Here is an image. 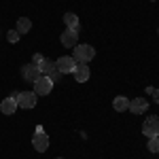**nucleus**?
Instances as JSON below:
<instances>
[{
    "label": "nucleus",
    "instance_id": "f257e3e1",
    "mask_svg": "<svg viewBox=\"0 0 159 159\" xmlns=\"http://www.w3.org/2000/svg\"><path fill=\"white\" fill-rule=\"evenodd\" d=\"M72 57L76 64H89V61L96 57V49L91 47V45H76L72 49Z\"/></svg>",
    "mask_w": 159,
    "mask_h": 159
},
{
    "label": "nucleus",
    "instance_id": "f03ea898",
    "mask_svg": "<svg viewBox=\"0 0 159 159\" xmlns=\"http://www.w3.org/2000/svg\"><path fill=\"white\" fill-rule=\"evenodd\" d=\"M15 102H17V106L19 108H34L36 106V102H38V98H36V93L34 91H19V93H13L11 96Z\"/></svg>",
    "mask_w": 159,
    "mask_h": 159
},
{
    "label": "nucleus",
    "instance_id": "7ed1b4c3",
    "mask_svg": "<svg viewBox=\"0 0 159 159\" xmlns=\"http://www.w3.org/2000/svg\"><path fill=\"white\" fill-rule=\"evenodd\" d=\"M38 72L43 74V76H49V79L53 81V83H55V81H57V79L61 76V74H60V70H57V66H55V61L47 60V57H45V60H43L40 64H38Z\"/></svg>",
    "mask_w": 159,
    "mask_h": 159
},
{
    "label": "nucleus",
    "instance_id": "20e7f679",
    "mask_svg": "<svg viewBox=\"0 0 159 159\" xmlns=\"http://www.w3.org/2000/svg\"><path fill=\"white\" fill-rule=\"evenodd\" d=\"M142 134L147 138H157L159 136V117L155 115H148L144 123H142Z\"/></svg>",
    "mask_w": 159,
    "mask_h": 159
},
{
    "label": "nucleus",
    "instance_id": "39448f33",
    "mask_svg": "<svg viewBox=\"0 0 159 159\" xmlns=\"http://www.w3.org/2000/svg\"><path fill=\"white\" fill-rule=\"evenodd\" d=\"M53 81H51L49 76H38L36 81H34V93L36 96H47V93H51V89H53Z\"/></svg>",
    "mask_w": 159,
    "mask_h": 159
},
{
    "label": "nucleus",
    "instance_id": "423d86ee",
    "mask_svg": "<svg viewBox=\"0 0 159 159\" xmlns=\"http://www.w3.org/2000/svg\"><path fill=\"white\" fill-rule=\"evenodd\" d=\"M60 43H61V47H70V49H74V47L79 45V30L66 28V30L61 32V36H60Z\"/></svg>",
    "mask_w": 159,
    "mask_h": 159
},
{
    "label": "nucleus",
    "instance_id": "0eeeda50",
    "mask_svg": "<svg viewBox=\"0 0 159 159\" xmlns=\"http://www.w3.org/2000/svg\"><path fill=\"white\" fill-rule=\"evenodd\" d=\"M55 66H57L60 74H72V70L76 68V61L72 55H61L60 60H55Z\"/></svg>",
    "mask_w": 159,
    "mask_h": 159
},
{
    "label": "nucleus",
    "instance_id": "6e6552de",
    "mask_svg": "<svg viewBox=\"0 0 159 159\" xmlns=\"http://www.w3.org/2000/svg\"><path fill=\"white\" fill-rule=\"evenodd\" d=\"M32 147H34V151H38V153H45V151L49 148V136L45 134L40 127H38L36 134L32 136Z\"/></svg>",
    "mask_w": 159,
    "mask_h": 159
},
{
    "label": "nucleus",
    "instance_id": "1a4fd4ad",
    "mask_svg": "<svg viewBox=\"0 0 159 159\" xmlns=\"http://www.w3.org/2000/svg\"><path fill=\"white\" fill-rule=\"evenodd\" d=\"M38 76H40V72H38V68L34 64H24L21 66V79H24L25 83H34Z\"/></svg>",
    "mask_w": 159,
    "mask_h": 159
},
{
    "label": "nucleus",
    "instance_id": "9d476101",
    "mask_svg": "<svg viewBox=\"0 0 159 159\" xmlns=\"http://www.w3.org/2000/svg\"><path fill=\"white\" fill-rule=\"evenodd\" d=\"M72 76L76 83H87L89 81V76H91V72H89V66L87 64H76V68L72 70Z\"/></svg>",
    "mask_w": 159,
    "mask_h": 159
},
{
    "label": "nucleus",
    "instance_id": "9b49d317",
    "mask_svg": "<svg viewBox=\"0 0 159 159\" xmlns=\"http://www.w3.org/2000/svg\"><path fill=\"white\" fill-rule=\"evenodd\" d=\"M147 108H148L147 98H134V100H129V108L127 110H132L134 115H144Z\"/></svg>",
    "mask_w": 159,
    "mask_h": 159
},
{
    "label": "nucleus",
    "instance_id": "f8f14e48",
    "mask_svg": "<svg viewBox=\"0 0 159 159\" xmlns=\"http://www.w3.org/2000/svg\"><path fill=\"white\" fill-rule=\"evenodd\" d=\"M0 110H2V115H15L17 112V102L13 98H4L0 102Z\"/></svg>",
    "mask_w": 159,
    "mask_h": 159
},
{
    "label": "nucleus",
    "instance_id": "ddd939ff",
    "mask_svg": "<svg viewBox=\"0 0 159 159\" xmlns=\"http://www.w3.org/2000/svg\"><path fill=\"white\" fill-rule=\"evenodd\" d=\"M64 24L70 30H81V21H79L76 13H64Z\"/></svg>",
    "mask_w": 159,
    "mask_h": 159
},
{
    "label": "nucleus",
    "instance_id": "4468645a",
    "mask_svg": "<svg viewBox=\"0 0 159 159\" xmlns=\"http://www.w3.org/2000/svg\"><path fill=\"white\" fill-rule=\"evenodd\" d=\"M112 108L117 110V112L127 110V108H129V98H125V96H117V98L112 100Z\"/></svg>",
    "mask_w": 159,
    "mask_h": 159
},
{
    "label": "nucleus",
    "instance_id": "2eb2a0df",
    "mask_svg": "<svg viewBox=\"0 0 159 159\" xmlns=\"http://www.w3.org/2000/svg\"><path fill=\"white\" fill-rule=\"evenodd\" d=\"M15 30L24 36V34H28V32L32 30V21H30L28 17H19V19H17V25H15Z\"/></svg>",
    "mask_w": 159,
    "mask_h": 159
},
{
    "label": "nucleus",
    "instance_id": "dca6fc26",
    "mask_svg": "<svg viewBox=\"0 0 159 159\" xmlns=\"http://www.w3.org/2000/svg\"><path fill=\"white\" fill-rule=\"evenodd\" d=\"M147 148L151 151V153H159V136H157V138H148Z\"/></svg>",
    "mask_w": 159,
    "mask_h": 159
},
{
    "label": "nucleus",
    "instance_id": "f3484780",
    "mask_svg": "<svg viewBox=\"0 0 159 159\" xmlns=\"http://www.w3.org/2000/svg\"><path fill=\"white\" fill-rule=\"evenodd\" d=\"M19 38H21V34H19L17 30H9V32H7V40H9V43H19Z\"/></svg>",
    "mask_w": 159,
    "mask_h": 159
},
{
    "label": "nucleus",
    "instance_id": "a211bd4d",
    "mask_svg": "<svg viewBox=\"0 0 159 159\" xmlns=\"http://www.w3.org/2000/svg\"><path fill=\"white\" fill-rule=\"evenodd\" d=\"M45 60V57H43V55H40V53H34V57H32V64H34V66H36L38 68V64H40V61Z\"/></svg>",
    "mask_w": 159,
    "mask_h": 159
},
{
    "label": "nucleus",
    "instance_id": "6ab92c4d",
    "mask_svg": "<svg viewBox=\"0 0 159 159\" xmlns=\"http://www.w3.org/2000/svg\"><path fill=\"white\" fill-rule=\"evenodd\" d=\"M151 96H153V102L159 104V89H153V93H151Z\"/></svg>",
    "mask_w": 159,
    "mask_h": 159
},
{
    "label": "nucleus",
    "instance_id": "aec40b11",
    "mask_svg": "<svg viewBox=\"0 0 159 159\" xmlns=\"http://www.w3.org/2000/svg\"><path fill=\"white\" fill-rule=\"evenodd\" d=\"M151 2H155V0H151Z\"/></svg>",
    "mask_w": 159,
    "mask_h": 159
},
{
    "label": "nucleus",
    "instance_id": "412c9836",
    "mask_svg": "<svg viewBox=\"0 0 159 159\" xmlns=\"http://www.w3.org/2000/svg\"><path fill=\"white\" fill-rule=\"evenodd\" d=\"M57 159H61V157H57Z\"/></svg>",
    "mask_w": 159,
    "mask_h": 159
}]
</instances>
